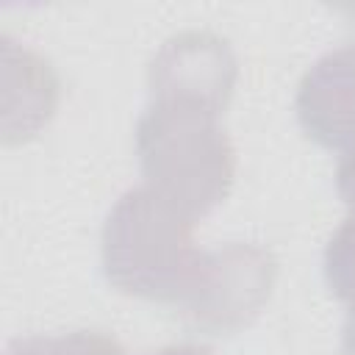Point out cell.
Returning <instances> with one entry per match:
<instances>
[{
	"mask_svg": "<svg viewBox=\"0 0 355 355\" xmlns=\"http://www.w3.org/2000/svg\"><path fill=\"white\" fill-rule=\"evenodd\" d=\"M194 225L147 186L128 191L105 219V277L128 294L175 305L197 330L233 333L266 302L275 261L252 244L202 252L191 244Z\"/></svg>",
	"mask_w": 355,
	"mask_h": 355,
	"instance_id": "6da1fadb",
	"label": "cell"
},
{
	"mask_svg": "<svg viewBox=\"0 0 355 355\" xmlns=\"http://www.w3.org/2000/svg\"><path fill=\"white\" fill-rule=\"evenodd\" d=\"M233 80L227 42L200 31L172 36L150 67V105L136 125L144 186L194 222L233 183V147L219 128Z\"/></svg>",
	"mask_w": 355,
	"mask_h": 355,
	"instance_id": "7a4b0ae2",
	"label": "cell"
},
{
	"mask_svg": "<svg viewBox=\"0 0 355 355\" xmlns=\"http://www.w3.org/2000/svg\"><path fill=\"white\" fill-rule=\"evenodd\" d=\"M294 105L313 141L341 155L355 150V44L324 53L305 72Z\"/></svg>",
	"mask_w": 355,
	"mask_h": 355,
	"instance_id": "3957f363",
	"label": "cell"
},
{
	"mask_svg": "<svg viewBox=\"0 0 355 355\" xmlns=\"http://www.w3.org/2000/svg\"><path fill=\"white\" fill-rule=\"evenodd\" d=\"M8 355H125L116 341L100 333H69L53 338H28L17 341Z\"/></svg>",
	"mask_w": 355,
	"mask_h": 355,
	"instance_id": "277c9868",
	"label": "cell"
},
{
	"mask_svg": "<svg viewBox=\"0 0 355 355\" xmlns=\"http://www.w3.org/2000/svg\"><path fill=\"white\" fill-rule=\"evenodd\" d=\"M336 183H338V194L344 197V202L355 214V150L341 155L338 169H336Z\"/></svg>",
	"mask_w": 355,
	"mask_h": 355,
	"instance_id": "5b68a950",
	"label": "cell"
},
{
	"mask_svg": "<svg viewBox=\"0 0 355 355\" xmlns=\"http://www.w3.org/2000/svg\"><path fill=\"white\" fill-rule=\"evenodd\" d=\"M341 352H344V355H355V311L347 313L344 336H341Z\"/></svg>",
	"mask_w": 355,
	"mask_h": 355,
	"instance_id": "8992f818",
	"label": "cell"
},
{
	"mask_svg": "<svg viewBox=\"0 0 355 355\" xmlns=\"http://www.w3.org/2000/svg\"><path fill=\"white\" fill-rule=\"evenodd\" d=\"M153 355H211V352L202 347H194V344H178V347H164Z\"/></svg>",
	"mask_w": 355,
	"mask_h": 355,
	"instance_id": "52a82bcc",
	"label": "cell"
}]
</instances>
